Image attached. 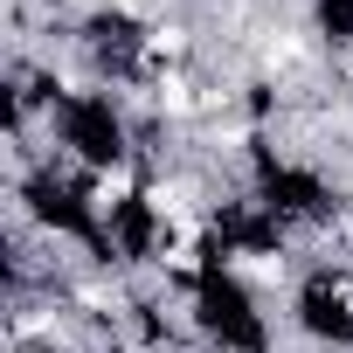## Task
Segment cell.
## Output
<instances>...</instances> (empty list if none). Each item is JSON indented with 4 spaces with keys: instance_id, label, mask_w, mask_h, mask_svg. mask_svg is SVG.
I'll return each instance as SVG.
<instances>
[{
    "instance_id": "obj_1",
    "label": "cell",
    "mask_w": 353,
    "mask_h": 353,
    "mask_svg": "<svg viewBox=\"0 0 353 353\" xmlns=\"http://www.w3.org/2000/svg\"><path fill=\"white\" fill-rule=\"evenodd\" d=\"M139 194H145V173H139V159L132 152H118V159H97L90 173H83V215L104 229V222H118L125 208H139Z\"/></svg>"
},
{
    "instance_id": "obj_2",
    "label": "cell",
    "mask_w": 353,
    "mask_h": 353,
    "mask_svg": "<svg viewBox=\"0 0 353 353\" xmlns=\"http://www.w3.org/2000/svg\"><path fill=\"white\" fill-rule=\"evenodd\" d=\"M222 270L236 277V284H250V291H291V256L284 250H229L222 256Z\"/></svg>"
}]
</instances>
